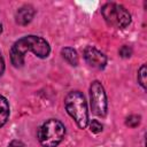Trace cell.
Wrapping results in <instances>:
<instances>
[{
    "mask_svg": "<svg viewBox=\"0 0 147 147\" xmlns=\"http://www.w3.org/2000/svg\"><path fill=\"white\" fill-rule=\"evenodd\" d=\"M84 59L88 63V65L96 68V69H103L107 64V57L106 55L96 49L95 47L87 46L84 51Z\"/></svg>",
    "mask_w": 147,
    "mask_h": 147,
    "instance_id": "6",
    "label": "cell"
},
{
    "mask_svg": "<svg viewBox=\"0 0 147 147\" xmlns=\"http://www.w3.org/2000/svg\"><path fill=\"white\" fill-rule=\"evenodd\" d=\"M3 70H5V61H3V57L0 52V76L3 74Z\"/></svg>",
    "mask_w": 147,
    "mask_h": 147,
    "instance_id": "15",
    "label": "cell"
},
{
    "mask_svg": "<svg viewBox=\"0 0 147 147\" xmlns=\"http://www.w3.org/2000/svg\"><path fill=\"white\" fill-rule=\"evenodd\" d=\"M61 54L63 56V59L71 65L76 67L78 64V55H77V52L71 48V47H64L62 48L61 51Z\"/></svg>",
    "mask_w": 147,
    "mask_h": 147,
    "instance_id": "9",
    "label": "cell"
},
{
    "mask_svg": "<svg viewBox=\"0 0 147 147\" xmlns=\"http://www.w3.org/2000/svg\"><path fill=\"white\" fill-rule=\"evenodd\" d=\"M34 8L30 5H24L22 7H20L16 11L15 18H16V23L20 25H26L29 24L33 16H34Z\"/></svg>",
    "mask_w": 147,
    "mask_h": 147,
    "instance_id": "7",
    "label": "cell"
},
{
    "mask_svg": "<svg viewBox=\"0 0 147 147\" xmlns=\"http://www.w3.org/2000/svg\"><path fill=\"white\" fill-rule=\"evenodd\" d=\"M139 123H140V116L139 115H131L125 121V124L130 127H136L139 125Z\"/></svg>",
    "mask_w": 147,
    "mask_h": 147,
    "instance_id": "11",
    "label": "cell"
},
{
    "mask_svg": "<svg viewBox=\"0 0 147 147\" xmlns=\"http://www.w3.org/2000/svg\"><path fill=\"white\" fill-rule=\"evenodd\" d=\"M1 32H2V25L0 24V33H1Z\"/></svg>",
    "mask_w": 147,
    "mask_h": 147,
    "instance_id": "16",
    "label": "cell"
},
{
    "mask_svg": "<svg viewBox=\"0 0 147 147\" xmlns=\"http://www.w3.org/2000/svg\"><path fill=\"white\" fill-rule=\"evenodd\" d=\"M101 13L106 22L111 26L124 29L131 23V15L122 5L114 2L106 3L101 8Z\"/></svg>",
    "mask_w": 147,
    "mask_h": 147,
    "instance_id": "4",
    "label": "cell"
},
{
    "mask_svg": "<svg viewBox=\"0 0 147 147\" xmlns=\"http://www.w3.org/2000/svg\"><path fill=\"white\" fill-rule=\"evenodd\" d=\"M65 127L55 118L46 121L39 129L38 140L42 147H56L64 138Z\"/></svg>",
    "mask_w": 147,
    "mask_h": 147,
    "instance_id": "3",
    "label": "cell"
},
{
    "mask_svg": "<svg viewBox=\"0 0 147 147\" xmlns=\"http://www.w3.org/2000/svg\"><path fill=\"white\" fill-rule=\"evenodd\" d=\"M90 130L93 133H99L102 131V124L98 119H92V122L90 123Z\"/></svg>",
    "mask_w": 147,
    "mask_h": 147,
    "instance_id": "12",
    "label": "cell"
},
{
    "mask_svg": "<svg viewBox=\"0 0 147 147\" xmlns=\"http://www.w3.org/2000/svg\"><path fill=\"white\" fill-rule=\"evenodd\" d=\"M32 52L38 57L45 59L49 55V44L38 36H25L18 39L10 48V60L14 67L20 68L24 64V55L26 52Z\"/></svg>",
    "mask_w": 147,
    "mask_h": 147,
    "instance_id": "1",
    "label": "cell"
},
{
    "mask_svg": "<svg viewBox=\"0 0 147 147\" xmlns=\"http://www.w3.org/2000/svg\"><path fill=\"white\" fill-rule=\"evenodd\" d=\"M64 106L68 114L75 119L78 127L85 129L88 124V111L85 98L82 92L72 91L64 99Z\"/></svg>",
    "mask_w": 147,
    "mask_h": 147,
    "instance_id": "2",
    "label": "cell"
},
{
    "mask_svg": "<svg viewBox=\"0 0 147 147\" xmlns=\"http://www.w3.org/2000/svg\"><path fill=\"white\" fill-rule=\"evenodd\" d=\"M138 83L142 86V88H146V65L142 64L140 69L138 70Z\"/></svg>",
    "mask_w": 147,
    "mask_h": 147,
    "instance_id": "10",
    "label": "cell"
},
{
    "mask_svg": "<svg viewBox=\"0 0 147 147\" xmlns=\"http://www.w3.org/2000/svg\"><path fill=\"white\" fill-rule=\"evenodd\" d=\"M118 53H119V55H121L122 57H130L131 54H132V49H131V47L124 45V46H122V47L119 48Z\"/></svg>",
    "mask_w": 147,
    "mask_h": 147,
    "instance_id": "13",
    "label": "cell"
},
{
    "mask_svg": "<svg viewBox=\"0 0 147 147\" xmlns=\"http://www.w3.org/2000/svg\"><path fill=\"white\" fill-rule=\"evenodd\" d=\"M90 99H91V108L93 114L99 117H105L107 115L108 102H107V95L105 88L99 80H94L91 84Z\"/></svg>",
    "mask_w": 147,
    "mask_h": 147,
    "instance_id": "5",
    "label": "cell"
},
{
    "mask_svg": "<svg viewBox=\"0 0 147 147\" xmlns=\"http://www.w3.org/2000/svg\"><path fill=\"white\" fill-rule=\"evenodd\" d=\"M9 118V103L5 96L0 94V127L3 126Z\"/></svg>",
    "mask_w": 147,
    "mask_h": 147,
    "instance_id": "8",
    "label": "cell"
},
{
    "mask_svg": "<svg viewBox=\"0 0 147 147\" xmlns=\"http://www.w3.org/2000/svg\"><path fill=\"white\" fill-rule=\"evenodd\" d=\"M8 147H25V146H24V144H23L22 141H20V140H13V141L9 142Z\"/></svg>",
    "mask_w": 147,
    "mask_h": 147,
    "instance_id": "14",
    "label": "cell"
}]
</instances>
